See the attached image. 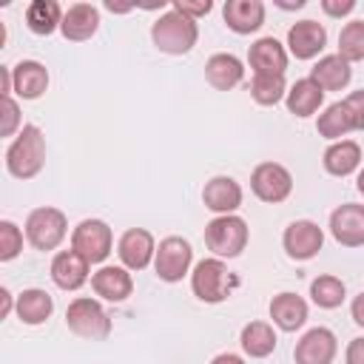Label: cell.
<instances>
[{"label": "cell", "mask_w": 364, "mask_h": 364, "mask_svg": "<svg viewBox=\"0 0 364 364\" xmlns=\"http://www.w3.org/2000/svg\"><path fill=\"white\" fill-rule=\"evenodd\" d=\"M193 262V250L182 236H168L159 242L156 256H154V270L162 282H179L182 276H188Z\"/></svg>", "instance_id": "8"}, {"label": "cell", "mask_w": 364, "mask_h": 364, "mask_svg": "<svg viewBox=\"0 0 364 364\" xmlns=\"http://www.w3.org/2000/svg\"><path fill=\"white\" fill-rule=\"evenodd\" d=\"M242 350L250 355V358H264L276 350V333L267 321H250L242 327Z\"/></svg>", "instance_id": "29"}, {"label": "cell", "mask_w": 364, "mask_h": 364, "mask_svg": "<svg viewBox=\"0 0 364 364\" xmlns=\"http://www.w3.org/2000/svg\"><path fill=\"white\" fill-rule=\"evenodd\" d=\"M284 102H287V111L290 114H296V117H313L321 108V102H324V91L318 88V82H313L310 77H304V80H296L290 85Z\"/></svg>", "instance_id": "25"}, {"label": "cell", "mask_w": 364, "mask_h": 364, "mask_svg": "<svg viewBox=\"0 0 364 364\" xmlns=\"http://www.w3.org/2000/svg\"><path fill=\"white\" fill-rule=\"evenodd\" d=\"M11 82L20 100H37L48 88V71L37 60H20L17 65H11Z\"/></svg>", "instance_id": "18"}, {"label": "cell", "mask_w": 364, "mask_h": 364, "mask_svg": "<svg viewBox=\"0 0 364 364\" xmlns=\"http://www.w3.org/2000/svg\"><path fill=\"white\" fill-rule=\"evenodd\" d=\"M65 324L74 336L80 338H88V341H102L108 338L111 333V318L108 313L102 310V304L97 299H88V296H77L68 310H65Z\"/></svg>", "instance_id": "5"}, {"label": "cell", "mask_w": 364, "mask_h": 364, "mask_svg": "<svg viewBox=\"0 0 364 364\" xmlns=\"http://www.w3.org/2000/svg\"><path fill=\"white\" fill-rule=\"evenodd\" d=\"M68 233V222L65 213L57 208H34L26 219V239L31 242V247L37 250H54Z\"/></svg>", "instance_id": "6"}, {"label": "cell", "mask_w": 364, "mask_h": 364, "mask_svg": "<svg viewBox=\"0 0 364 364\" xmlns=\"http://www.w3.org/2000/svg\"><path fill=\"white\" fill-rule=\"evenodd\" d=\"M250 188L262 202H284L293 191V176L279 162H262L250 173Z\"/></svg>", "instance_id": "9"}, {"label": "cell", "mask_w": 364, "mask_h": 364, "mask_svg": "<svg viewBox=\"0 0 364 364\" xmlns=\"http://www.w3.org/2000/svg\"><path fill=\"white\" fill-rule=\"evenodd\" d=\"M225 26L236 34H250L264 23V3L262 0H228L222 9Z\"/></svg>", "instance_id": "20"}, {"label": "cell", "mask_w": 364, "mask_h": 364, "mask_svg": "<svg viewBox=\"0 0 364 364\" xmlns=\"http://www.w3.org/2000/svg\"><path fill=\"white\" fill-rule=\"evenodd\" d=\"M54 310V301L46 290L40 287H28L17 296V316L23 324H43Z\"/></svg>", "instance_id": "28"}, {"label": "cell", "mask_w": 364, "mask_h": 364, "mask_svg": "<svg viewBox=\"0 0 364 364\" xmlns=\"http://www.w3.org/2000/svg\"><path fill=\"white\" fill-rule=\"evenodd\" d=\"M361 165V148L353 139H338L324 151V171L333 176H347Z\"/></svg>", "instance_id": "26"}, {"label": "cell", "mask_w": 364, "mask_h": 364, "mask_svg": "<svg viewBox=\"0 0 364 364\" xmlns=\"http://www.w3.org/2000/svg\"><path fill=\"white\" fill-rule=\"evenodd\" d=\"M205 77H208V82H210L213 88L230 91L233 85L242 82L245 65H242V60L233 57V54H213V57L205 63Z\"/></svg>", "instance_id": "23"}, {"label": "cell", "mask_w": 364, "mask_h": 364, "mask_svg": "<svg viewBox=\"0 0 364 364\" xmlns=\"http://www.w3.org/2000/svg\"><path fill=\"white\" fill-rule=\"evenodd\" d=\"M0 94L3 97L14 94V82H11V68L9 65H0Z\"/></svg>", "instance_id": "40"}, {"label": "cell", "mask_w": 364, "mask_h": 364, "mask_svg": "<svg viewBox=\"0 0 364 364\" xmlns=\"http://www.w3.org/2000/svg\"><path fill=\"white\" fill-rule=\"evenodd\" d=\"M205 245L216 259H233L247 245V222L236 213L216 216L205 225Z\"/></svg>", "instance_id": "4"}, {"label": "cell", "mask_w": 364, "mask_h": 364, "mask_svg": "<svg viewBox=\"0 0 364 364\" xmlns=\"http://www.w3.org/2000/svg\"><path fill=\"white\" fill-rule=\"evenodd\" d=\"M336 350H338V344H336L333 330L313 327L299 338L293 358H296V364H333Z\"/></svg>", "instance_id": "13"}, {"label": "cell", "mask_w": 364, "mask_h": 364, "mask_svg": "<svg viewBox=\"0 0 364 364\" xmlns=\"http://www.w3.org/2000/svg\"><path fill=\"white\" fill-rule=\"evenodd\" d=\"M196 37H199V28H196V20L185 17L182 11H176L171 6V11H165L154 26H151V40L159 51L165 54H188L193 46H196Z\"/></svg>", "instance_id": "3"}, {"label": "cell", "mask_w": 364, "mask_h": 364, "mask_svg": "<svg viewBox=\"0 0 364 364\" xmlns=\"http://www.w3.org/2000/svg\"><path fill=\"white\" fill-rule=\"evenodd\" d=\"M100 28V11L91 6V3H74L65 9L63 14V37L65 40H74V43H82V40H91Z\"/></svg>", "instance_id": "17"}, {"label": "cell", "mask_w": 364, "mask_h": 364, "mask_svg": "<svg viewBox=\"0 0 364 364\" xmlns=\"http://www.w3.org/2000/svg\"><path fill=\"white\" fill-rule=\"evenodd\" d=\"M250 97L259 105H276L279 100L287 97L284 77H276V74H253V80H250Z\"/></svg>", "instance_id": "31"}, {"label": "cell", "mask_w": 364, "mask_h": 364, "mask_svg": "<svg viewBox=\"0 0 364 364\" xmlns=\"http://www.w3.org/2000/svg\"><path fill=\"white\" fill-rule=\"evenodd\" d=\"M117 253L128 270H145L151 264V259L156 256V245H154L151 230H145V228L125 230L117 242Z\"/></svg>", "instance_id": "11"}, {"label": "cell", "mask_w": 364, "mask_h": 364, "mask_svg": "<svg viewBox=\"0 0 364 364\" xmlns=\"http://www.w3.org/2000/svg\"><path fill=\"white\" fill-rule=\"evenodd\" d=\"M344 105H347V111H350V117L355 122V131H364V88L347 94L344 97Z\"/></svg>", "instance_id": "36"}, {"label": "cell", "mask_w": 364, "mask_h": 364, "mask_svg": "<svg viewBox=\"0 0 364 364\" xmlns=\"http://www.w3.org/2000/svg\"><path fill=\"white\" fill-rule=\"evenodd\" d=\"M191 287H193V296L199 301H208V304H219L225 301L236 287H239V276L228 270V264L216 256L210 259H202L193 273H191Z\"/></svg>", "instance_id": "2"}, {"label": "cell", "mask_w": 364, "mask_h": 364, "mask_svg": "<svg viewBox=\"0 0 364 364\" xmlns=\"http://www.w3.org/2000/svg\"><path fill=\"white\" fill-rule=\"evenodd\" d=\"M282 245H284V250H287L290 259L307 262V259H313V256L321 250L324 233H321V228H318L316 222H310V219H296V222L287 225V230H284V236H282Z\"/></svg>", "instance_id": "10"}, {"label": "cell", "mask_w": 364, "mask_h": 364, "mask_svg": "<svg viewBox=\"0 0 364 364\" xmlns=\"http://www.w3.org/2000/svg\"><path fill=\"white\" fill-rule=\"evenodd\" d=\"M173 9L176 11H182L185 17H191V20H196V17H202V14H208L210 9H213V3L210 0H173Z\"/></svg>", "instance_id": "37"}, {"label": "cell", "mask_w": 364, "mask_h": 364, "mask_svg": "<svg viewBox=\"0 0 364 364\" xmlns=\"http://www.w3.org/2000/svg\"><path fill=\"white\" fill-rule=\"evenodd\" d=\"M51 279L63 290H80L88 282V262L77 250H60L51 259Z\"/></svg>", "instance_id": "19"}, {"label": "cell", "mask_w": 364, "mask_h": 364, "mask_svg": "<svg viewBox=\"0 0 364 364\" xmlns=\"http://www.w3.org/2000/svg\"><path fill=\"white\" fill-rule=\"evenodd\" d=\"M310 296H313V301H316L318 307L333 310V307H338V304L344 301L347 287H344V282H341L338 276H318V279H313V284H310Z\"/></svg>", "instance_id": "32"}, {"label": "cell", "mask_w": 364, "mask_h": 364, "mask_svg": "<svg viewBox=\"0 0 364 364\" xmlns=\"http://www.w3.org/2000/svg\"><path fill=\"white\" fill-rule=\"evenodd\" d=\"M114 236L102 219H82L71 233V250H77L88 264L102 262L111 253Z\"/></svg>", "instance_id": "7"}, {"label": "cell", "mask_w": 364, "mask_h": 364, "mask_svg": "<svg viewBox=\"0 0 364 364\" xmlns=\"http://www.w3.org/2000/svg\"><path fill=\"white\" fill-rule=\"evenodd\" d=\"M210 364H245V361H242L236 353H219V355H216Z\"/></svg>", "instance_id": "43"}, {"label": "cell", "mask_w": 364, "mask_h": 364, "mask_svg": "<svg viewBox=\"0 0 364 364\" xmlns=\"http://www.w3.org/2000/svg\"><path fill=\"white\" fill-rule=\"evenodd\" d=\"M91 287L105 301H125L131 296V290H134V279H131V273L125 267L105 264L91 276Z\"/></svg>", "instance_id": "21"}, {"label": "cell", "mask_w": 364, "mask_h": 364, "mask_svg": "<svg viewBox=\"0 0 364 364\" xmlns=\"http://www.w3.org/2000/svg\"><path fill=\"white\" fill-rule=\"evenodd\" d=\"M355 188H358V193L364 196V168L358 171V179H355Z\"/></svg>", "instance_id": "45"}, {"label": "cell", "mask_w": 364, "mask_h": 364, "mask_svg": "<svg viewBox=\"0 0 364 364\" xmlns=\"http://www.w3.org/2000/svg\"><path fill=\"white\" fill-rule=\"evenodd\" d=\"M202 202L208 210H213L216 216L233 213L242 205V188L233 176H213L210 182H205L202 188Z\"/></svg>", "instance_id": "16"}, {"label": "cell", "mask_w": 364, "mask_h": 364, "mask_svg": "<svg viewBox=\"0 0 364 364\" xmlns=\"http://www.w3.org/2000/svg\"><path fill=\"white\" fill-rule=\"evenodd\" d=\"M9 313H11V293L3 287L0 290V318H6Z\"/></svg>", "instance_id": "42"}, {"label": "cell", "mask_w": 364, "mask_h": 364, "mask_svg": "<svg viewBox=\"0 0 364 364\" xmlns=\"http://www.w3.org/2000/svg\"><path fill=\"white\" fill-rule=\"evenodd\" d=\"M350 77H353L350 63L344 57H338V54H324L310 71V80L318 82L321 91H338V88H344L350 82Z\"/></svg>", "instance_id": "24"}, {"label": "cell", "mask_w": 364, "mask_h": 364, "mask_svg": "<svg viewBox=\"0 0 364 364\" xmlns=\"http://www.w3.org/2000/svg\"><path fill=\"white\" fill-rule=\"evenodd\" d=\"M350 313H353L355 324H361V327H364V293H358V296L353 299V304H350Z\"/></svg>", "instance_id": "41"}, {"label": "cell", "mask_w": 364, "mask_h": 364, "mask_svg": "<svg viewBox=\"0 0 364 364\" xmlns=\"http://www.w3.org/2000/svg\"><path fill=\"white\" fill-rule=\"evenodd\" d=\"M46 165V136L37 125H23L6 151V168L17 179H31Z\"/></svg>", "instance_id": "1"}, {"label": "cell", "mask_w": 364, "mask_h": 364, "mask_svg": "<svg viewBox=\"0 0 364 364\" xmlns=\"http://www.w3.org/2000/svg\"><path fill=\"white\" fill-rule=\"evenodd\" d=\"M270 318L279 330L293 333L307 321V301L296 293H279L270 301Z\"/></svg>", "instance_id": "22"}, {"label": "cell", "mask_w": 364, "mask_h": 364, "mask_svg": "<svg viewBox=\"0 0 364 364\" xmlns=\"http://www.w3.org/2000/svg\"><path fill=\"white\" fill-rule=\"evenodd\" d=\"M63 9H60V3H54V0H34V3H28V9H26V26L34 31V34H40V37H46V34H51L54 28H60L63 26Z\"/></svg>", "instance_id": "27"}, {"label": "cell", "mask_w": 364, "mask_h": 364, "mask_svg": "<svg viewBox=\"0 0 364 364\" xmlns=\"http://www.w3.org/2000/svg\"><path fill=\"white\" fill-rule=\"evenodd\" d=\"M344 361H347V364H364V336H361V338H353V341L347 344Z\"/></svg>", "instance_id": "39"}, {"label": "cell", "mask_w": 364, "mask_h": 364, "mask_svg": "<svg viewBox=\"0 0 364 364\" xmlns=\"http://www.w3.org/2000/svg\"><path fill=\"white\" fill-rule=\"evenodd\" d=\"M247 63L253 68V74H276L284 77L287 68V51L276 37H259L250 51H247Z\"/></svg>", "instance_id": "15"}, {"label": "cell", "mask_w": 364, "mask_h": 364, "mask_svg": "<svg viewBox=\"0 0 364 364\" xmlns=\"http://www.w3.org/2000/svg\"><path fill=\"white\" fill-rule=\"evenodd\" d=\"M338 57H344L347 63H361L364 60V20H353L341 28Z\"/></svg>", "instance_id": "33"}, {"label": "cell", "mask_w": 364, "mask_h": 364, "mask_svg": "<svg viewBox=\"0 0 364 364\" xmlns=\"http://www.w3.org/2000/svg\"><path fill=\"white\" fill-rule=\"evenodd\" d=\"M20 125V105L14 102V97H3V122H0V134L11 136Z\"/></svg>", "instance_id": "35"}, {"label": "cell", "mask_w": 364, "mask_h": 364, "mask_svg": "<svg viewBox=\"0 0 364 364\" xmlns=\"http://www.w3.org/2000/svg\"><path fill=\"white\" fill-rule=\"evenodd\" d=\"M23 250V233L14 222L3 219L0 222V262H11Z\"/></svg>", "instance_id": "34"}, {"label": "cell", "mask_w": 364, "mask_h": 364, "mask_svg": "<svg viewBox=\"0 0 364 364\" xmlns=\"http://www.w3.org/2000/svg\"><path fill=\"white\" fill-rule=\"evenodd\" d=\"M321 9L330 14V17H344L355 9V0H321Z\"/></svg>", "instance_id": "38"}, {"label": "cell", "mask_w": 364, "mask_h": 364, "mask_svg": "<svg viewBox=\"0 0 364 364\" xmlns=\"http://www.w3.org/2000/svg\"><path fill=\"white\" fill-rule=\"evenodd\" d=\"M330 233L344 247H361L364 245V205H338L330 213Z\"/></svg>", "instance_id": "12"}, {"label": "cell", "mask_w": 364, "mask_h": 364, "mask_svg": "<svg viewBox=\"0 0 364 364\" xmlns=\"http://www.w3.org/2000/svg\"><path fill=\"white\" fill-rule=\"evenodd\" d=\"M276 6H282V9H301L304 0H276Z\"/></svg>", "instance_id": "44"}, {"label": "cell", "mask_w": 364, "mask_h": 364, "mask_svg": "<svg viewBox=\"0 0 364 364\" xmlns=\"http://www.w3.org/2000/svg\"><path fill=\"white\" fill-rule=\"evenodd\" d=\"M324 43H327V31L316 20H299L287 31V48H290V54L296 60H313V57H318V51L324 48Z\"/></svg>", "instance_id": "14"}, {"label": "cell", "mask_w": 364, "mask_h": 364, "mask_svg": "<svg viewBox=\"0 0 364 364\" xmlns=\"http://www.w3.org/2000/svg\"><path fill=\"white\" fill-rule=\"evenodd\" d=\"M316 128H318V134H321L324 139H336V142H338L341 136H347L350 131H355V122H353V117H350V111H347V105H344V100H341V102L327 105L324 114H318Z\"/></svg>", "instance_id": "30"}]
</instances>
